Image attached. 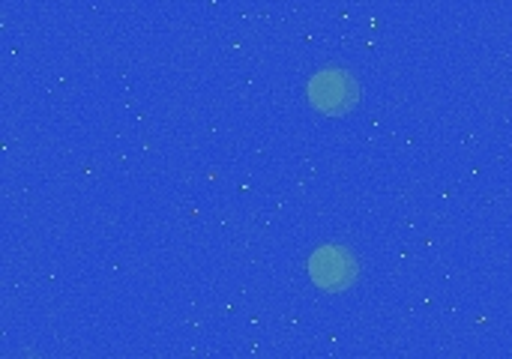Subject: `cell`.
<instances>
[{"instance_id": "cell-1", "label": "cell", "mask_w": 512, "mask_h": 359, "mask_svg": "<svg viewBox=\"0 0 512 359\" xmlns=\"http://www.w3.org/2000/svg\"><path fill=\"white\" fill-rule=\"evenodd\" d=\"M360 87L345 69H321L309 81V102L324 114H345L357 105Z\"/></svg>"}, {"instance_id": "cell-2", "label": "cell", "mask_w": 512, "mask_h": 359, "mask_svg": "<svg viewBox=\"0 0 512 359\" xmlns=\"http://www.w3.org/2000/svg\"><path fill=\"white\" fill-rule=\"evenodd\" d=\"M357 258L342 249V246H321L312 261H309V273H312V282L324 291H345L354 285L357 279Z\"/></svg>"}]
</instances>
